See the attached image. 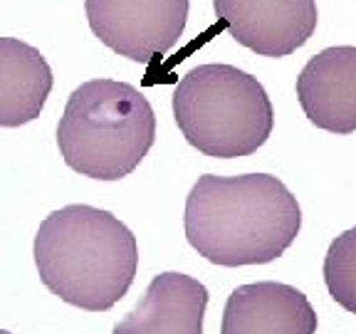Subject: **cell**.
Wrapping results in <instances>:
<instances>
[{"mask_svg": "<svg viewBox=\"0 0 356 334\" xmlns=\"http://www.w3.org/2000/svg\"><path fill=\"white\" fill-rule=\"evenodd\" d=\"M300 228V203L270 173H206L186 198V240L213 265H267L284 255Z\"/></svg>", "mask_w": 356, "mask_h": 334, "instance_id": "cell-1", "label": "cell"}, {"mask_svg": "<svg viewBox=\"0 0 356 334\" xmlns=\"http://www.w3.org/2000/svg\"><path fill=\"white\" fill-rule=\"evenodd\" d=\"M33 255L44 287L84 312L111 310L139 270L136 235L114 213L87 203H70L44 218Z\"/></svg>", "mask_w": 356, "mask_h": 334, "instance_id": "cell-2", "label": "cell"}, {"mask_svg": "<svg viewBox=\"0 0 356 334\" xmlns=\"http://www.w3.org/2000/svg\"><path fill=\"white\" fill-rule=\"evenodd\" d=\"M156 141V111L144 92L119 79H89L72 89L57 124L65 164L97 181L139 168Z\"/></svg>", "mask_w": 356, "mask_h": 334, "instance_id": "cell-3", "label": "cell"}, {"mask_svg": "<svg viewBox=\"0 0 356 334\" xmlns=\"http://www.w3.org/2000/svg\"><path fill=\"white\" fill-rule=\"evenodd\" d=\"M173 119L193 149L211 159L255 154L270 139L275 109L265 87L233 65H198L171 97Z\"/></svg>", "mask_w": 356, "mask_h": 334, "instance_id": "cell-4", "label": "cell"}, {"mask_svg": "<svg viewBox=\"0 0 356 334\" xmlns=\"http://www.w3.org/2000/svg\"><path fill=\"white\" fill-rule=\"evenodd\" d=\"M84 13L102 45L149 65L178 45L188 22V0H84Z\"/></svg>", "mask_w": 356, "mask_h": 334, "instance_id": "cell-5", "label": "cell"}, {"mask_svg": "<svg viewBox=\"0 0 356 334\" xmlns=\"http://www.w3.org/2000/svg\"><path fill=\"white\" fill-rule=\"evenodd\" d=\"M230 38L260 57H287L317 30V0H213Z\"/></svg>", "mask_w": 356, "mask_h": 334, "instance_id": "cell-6", "label": "cell"}, {"mask_svg": "<svg viewBox=\"0 0 356 334\" xmlns=\"http://www.w3.org/2000/svg\"><path fill=\"white\" fill-rule=\"evenodd\" d=\"M297 100L317 129L356 132V47L337 45L309 57L297 77Z\"/></svg>", "mask_w": 356, "mask_h": 334, "instance_id": "cell-7", "label": "cell"}, {"mask_svg": "<svg viewBox=\"0 0 356 334\" xmlns=\"http://www.w3.org/2000/svg\"><path fill=\"white\" fill-rule=\"evenodd\" d=\"M317 312L302 289L262 280L230 292L220 334H317Z\"/></svg>", "mask_w": 356, "mask_h": 334, "instance_id": "cell-8", "label": "cell"}, {"mask_svg": "<svg viewBox=\"0 0 356 334\" xmlns=\"http://www.w3.org/2000/svg\"><path fill=\"white\" fill-rule=\"evenodd\" d=\"M206 307V285L184 273H161L111 334H203Z\"/></svg>", "mask_w": 356, "mask_h": 334, "instance_id": "cell-9", "label": "cell"}, {"mask_svg": "<svg viewBox=\"0 0 356 334\" xmlns=\"http://www.w3.org/2000/svg\"><path fill=\"white\" fill-rule=\"evenodd\" d=\"M52 67L17 38H0V127L15 129L42 114L52 92Z\"/></svg>", "mask_w": 356, "mask_h": 334, "instance_id": "cell-10", "label": "cell"}, {"mask_svg": "<svg viewBox=\"0 0 356 334\" xmlns=\"http://www.w3.org/2000/svg\"><path fill=\"white\" fill-rule=\"evenodd\" d=\"M324 285L337 305L356 315V225L329 245L324 255Z\"/></svg>", "mask_w": 356, "mask_h": 334, "instance_id": "cell-11", "label": "cell"}, {"mask_svg": "<svg viewBox=\"0 0 356 334\" xmlns=\"http://www.w3.org/2000/svg\"><path fill=\"white\" fill-rule=\"evenodd\" d=\"M0 334H10V332H8V329H0Z\"/></svg>", "mask_w": 356, "mask_h": 334, "instance_id": "cell-12", "label": "cell"}]
</instances>
